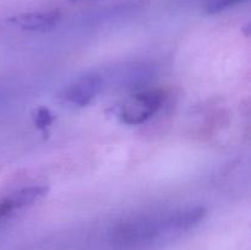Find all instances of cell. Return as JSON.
Returning <instances> with one entry per match:
<instances>
[{"label":"cell","instance_id":"6da1fadb","mask_svg":"<svg viewBox=\"0 0 251 250\" xmlns=\"http://www.w3.org/2000/svg\"><path fill=\"white\" fill-rule=\"evenodd\" d=\"M166 95L161 90L140 92L125 100L120 109V118L125 124L139 125L158 112Z\"/></svg>","mask_w":251,"mask_h":250},{"label":"cell","instance_id":"7a4b0ae2","mask_svg":"<svg viewBox=\"0 0 251 250\" xmlns=\"http://www.w3.org/2000/svg\"><path fill=\"white\" fill-rule=\"evenodd\" d=\"M102 87L103 82L100 76H83L66 88L64 100L77 107H85L100 92Z\"/></svg>","mask_w":251,"mask_h":250},{"label":"cell","instance_id":"3957f363","mask_svg":"<svg viewBox=\"0 0 251 250\" xmlns=\"http://www.w3.org/2000/svg\"><path fill=\"white\" fill-rule=\"evenodd\" d=\"M60 19V12L53 10L47 12H28L17 15L11 17L10 22L27 31H48L55 27Z\"/></svg>","mask_w":251,"mask_h":250},{"label":"cell","instance_id":"277c9868","mask_svg":"<svg viewBox=\"0 0 251 250\" xmlns=\"http://www.w3.org/2000/svg\"><path fill=\"white\" fill-rule=\"evenodd\" d=\"M47 193H48V188L44 185L27 186V188H24L21 190L16 191V193L11 194L9 198L14 203L15 208L19 210V208L32 205L33 202L38 201L39 199L43 198Z\"/></svg>","mask_w":251,"mask_h":250},{"label":"cell","instance_id":"5b68a950","mask_svg":"<svg viewBox=\"0 0 251 250\" xmlns=\"http://www.w3.org/2000/svg\"><path fill=\"white\" fill-rule=\"evenodd\" d=\"M206 215V210L203 207H194L190 210L185 211L183 213H179L176 217H173V220L168 223L169 229L174 230H185L189 228L194 227L195 225H198Z\"/></svg>","mask_w":251,"mask_h":250},{"label":"cell","instance_id":"8992f818","mask_svg":"<svg viewBox=\"0 0 251 250\" xmlns=\"http://www.w3.org/2000/svg\"><path fill=\"white\" fill-rule=\"evenodd\" d=\"M54 117L50 113V110L47 109L44 107H39L37 109L36 115H34V123H36L37 127L41 130H43L46 132V129L49 126V125L53 123Z\"/></svg>","mask_w":251,"mask_h":250},{"label":"cell","instance_id":"52a82bcc","mask_svg":"<svg viewBox=\"0 0 251 250\" xmlns=\"http://www.w3.org/2000/svg\"><path fill=\"white\" fill-rule=\"evenodd\" d=\"M243 1H245V0H208L206 10L210 14H217V12L235 6Z\"/></svg>","mask_w":251,"mask_h":250},{"label":"cell","instance_id":"ba28073f","mask_svg":"<svg viewBox=\"0 0 251 250\" xmlns=\"http://www.w3.org/2000/svg\"><path fill=\"white\" fill-rule=\"evenodd\" d=\"M15 210H16V208H15L14 203L10 200L9 196L2 199V200L0 201V223L4 222Z\"/></svg>","mask_w":251,"mask_h":250}]
</instances>
